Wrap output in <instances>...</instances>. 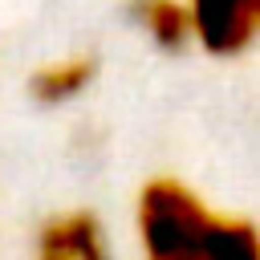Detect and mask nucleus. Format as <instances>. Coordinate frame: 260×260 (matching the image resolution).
Wrapping results in <instances>:
<instances>
[{
    "instance_id": "obj_1",
    "label": "nucleus",
    "mask_w": 260,
    "mask_h": 260,
    "mask_svg": "<svg viewBox=\"0 0 260 260\" xmlns=\"http://www.w3.org/2000/svg\"><path fill=\"white\" fill-rule=\"evenodd\" d=\"M134 240L142 260H260L248 215L211 207L183 179L158 175L134 199Z\"/></svg>"
},
{
    "instance_id": "obj_5",
    "label": "nucleus",
    "mask_w": 260,
    "mask_h": 260,
    "mask_svg": "<svg viewBox=\"0 0 260 260\" xmlns=\"http://www.w3.org/2000/svg\"><path fill=\"white\" fill-rule=\"evenodd\" d=\"M130 16L142 28V37L167 53H179L191 45V16L183 0H134Z\"/></svg>"
},
{
    "instance_id": "obj_3",
    "label": "nucleus",
    "mask_w": 260,
    "mask_h": 260,
    "mask_svg": "<svg viewBox=\"0 0 260 260\" xmlns=\"http://www.w3.org/2000/svg\"><path fill=\"white\" fill-rule=\"evenodd\" d=\"M32 260H114V244L93 211L73 207L41 223L32 240Z\"/></svg>"
},
{
    "instance_id": "obj_4",
    "label": "nucleus",
    "mask_w": 260,
    "mask_h": 260,
    "mask_svg": "<svg viewBox=\"0 0 260 260\" xmlns=\"http://www.w3.org/2000/svg\"><path fill=\"white\" fill-rule=\"evenodd\" d=\"M98 77V65L93 57L85 53H65V57H53L45 61L32 77H28V93L41 102V106H69L77 102Z\"/></svg>"
},
{
    "instance_id": "obj_2",
    "label": "nucleus",
    "mask_w": 260,
    "mask_h": 260,
    "mask_svg": "<svg viewBox=\"0 0 260 260\" xmlns=\"http://www.w3.org/2000/svg\"><path fill=\"white\" fill-rule=\"evenodd\" d=\"M191 45L211 57H244L260 32V0H183Z\"/></svg>"
}]
</instances>
